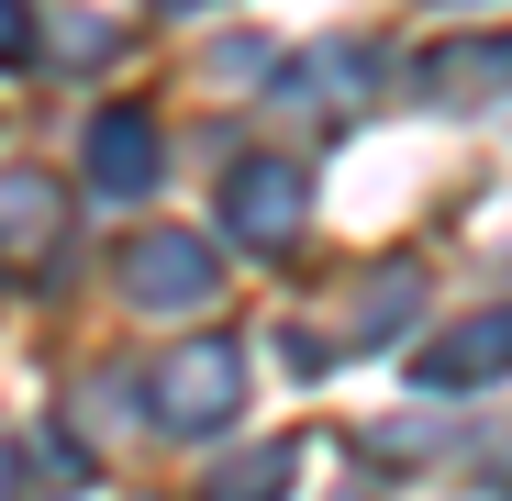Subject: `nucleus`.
I'll list each match as a JSON object with an SVG mask.
<instances>
[{"mask_svg": "<svg viewBox=\"0 0 512 501\" xmlns=\"http://www.w3.org/2000/svg\"><path fill=\"white\" fill-rule=\"evenodd\" d=\"M134 290H145L156 312H190V301L212 290V245H190V234H156V245H134Z\"/></svg>", "mask_w": 512, "mask_h": 501, "instance_id": "f257e3e1", "label": "nucleus"}, {"mask_svg": "<svg viewBox=\"0 0 512 501\" xmlns=\"http://www.w3.org/2000/svg\"><path fill=\"white\" fill-rule=\"evenodd\" d=\"M501 357H512V312H490V323L446 334V346L423 357V390H457V379H479V368H501Z\"/></svg>", "mask_w": 512, "mask_h": 501, "instance_id": "f03ea898", "label": "nucleus"}, {"mask_svg": "<svg viewBox=\"0 0 512 501\" xmlns=\"http://www.w3.org/2000/svg\"><path fill=\"white\" fill-rule=\"evenodd\" d=\"M90 167H101V190H145V179H156V134H145L134 112H101V134H90Z\"/></svg>", "mask_w": 512, "mask_h": 501, "instance_id": "7ed1b4c3", "label": "nucleus"}, {"mask_svg": "<svg viewBox=\"0 0 512 501\" xmlns=\"http://www.w3.org/2000/svg\"><path fill=\"white\" fill-rule=\"evenodd\" d=\"M223 412H234V357L212 346V357H190L167 379V424H223Z\"/></svg>", "mask_w": 512, "mask_h": 501, "instance_id": "20e7f679", "label": "nucleus"}, {"mask_svg": "<svg viewBox=\"0 0 512 501\" xmlns=\"http://www.w3.org/2000/svg\"><path fill=\"white\" fill-rule=\"evenodd\" d=\"M290 201H301L290 167H245V179H234V223L245 234H290Z\"/></svg>", "mask_w": 512, "mask_h": 501, "instance_id": "39448f33", "label": "nucleus"}, {"mask_svg": "<svg viewBox=\"0 0 512 501\" xmlns=\"http://www.w3.org/2000/svg\"><path fill=\"white\" fill-rule=\"evenodd\" d=\"M34 45V12H23V0H0V56H23Z\"/></svg>", "mask_w": 512, "mask_h": 501, "instance_id": "423d86ee", "label": "nucleus"}, {"mask_svg": "<svg viewBox=\"0 0 512 501\" xmlns=\"http://www.w3.org/2000/svg\"><path fill=\"white\" fill-rule=\"evenodd\" d=\"M0 501H23V479H12V457H0Z\"/></svg>", "mask_w": 512, "mask_h": 501, "instance_id": "0eeeda50", "label": "nucleus"}]
</instances>
